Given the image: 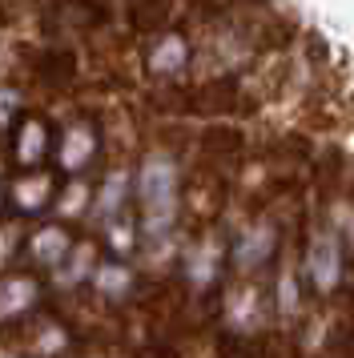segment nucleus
<instances>
[{
    "instance_id": "1",
    "label": "nucleus",
    "mask_w": 354,
    "mask_h": 358,
    "mask_svg": "<svg viewBox=\"0 0 354 358\" xmlns=\"http://www.w3.org/2000/svg\"><path fill=\"white\" fill-rule=\"evenodd\" d=\"M145 210L149 222H165L174 213V169L165 162H153L145 169Z\"/></svg>"
},
{
    "instance_id": "2",
    "label": "nucleus",
    "mask_w": 354,
    "mask_h": 358,
    "mask_svg": "<svg viewBox=\"0 0 354 358\" xmlns=\"http://www.w3.org/2000/svg\"><path fill=\"white\" fill-rule=\"evenodd\" d=\"M310 274H314V286L318 290H330L338 282V245L330 234H322L314 250H310Z\"/></svg>"
}]
</instances>
